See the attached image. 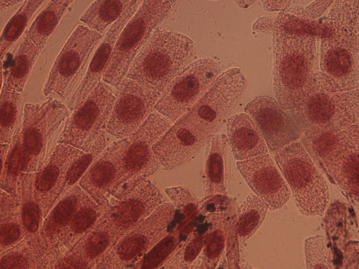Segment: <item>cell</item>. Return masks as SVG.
Returning a JSON list of instances; mask_svg holds the SVG:
<instances>
[{
	"label": "cell",
	"instance_id": "19",
	"mask_svg": "<svg viewBox=\"0 0 359 269\" xmlns=\"http://www.w3.org/2000/svg\"><path fill=\"white\" fill-rule=\"evenodd\" d=\"M143 1H133L121 16L109 28L95 49L86 73L75 92L68 101L70 110L82 102L102 80L116 39L128 20Z\"/></svg>",
	"mask_w": 359,
	"mask_h": 269
},
{
	"label": "cell",
	"instance_id": "34",
	"mask_svg": "<svg viewBox=\"0 0 359 269\" xmlns=\"http://www.w3.org/2000/svg\"><path fill=\"white\" fill-rule=\"evenodd\" d=\"M306 268H332L330 251L326 239L321 235L309 237L304 241Z\"/></svg>",
	"mask_w": 359,
	"mask_h": 269
},
{
	"label": "cell",
	"instance_id": "21",
	"mask_svg": "<svg viewBox=\"0 0 359 269\" xmlns=\"http://www.w3.org/2000/svg\"><path fill=\"white\" fill-rule=\"evenodd\" d=\"M358 125L341 131L302 136L301 141L315 165L325 172L327 166L344 151L359 147Z\"/></svg>",
	"mask_w": 359,
	"mask_h": 269
},
{
	"label": "cell",
	"instance_id": "3",
	"mask_svg": "<svg viewBox=\"0 0 359 269\" xmlns=\"http://www.w3.org/2000/svg\"><path fill=\"white\" fill-rule=\"evenodd\" d=\"M68 116L67 107L56 98L26 104L22 124L9 144L8 169L19 177L36 169L58 144Z\"/></svg>",
	"mask_w": 359,
	"mask_h": 269
},
{
	"label": "cell",
	"instance_id": "39",
	"mask_svg": "<svg viewBox=\"0 0 359 269\" xmlns=\"http://www.w3.org/2000/svg\"><path fill=\"white\" fill-rule=\"evenodd\" d=\"M23 1H16V0H1L0 1V11L1 12L5 11L11 7L19 4L22 2H24Z\"/></svg>",
	"mask_w": 359,
	"mask_h": 269
},
{
	"label": "cell",
	"instance_id": "37",
	"mask_svg": "<svg viewBox=\"0 0 359 269\" xmlns=\"http://www.w3.org/2000/svg\"><path fill=\"white\" fill-rule=\"evenodd\" d=\"M333 1H314L306 7L305 11L311 18L314 19L320 16Z\"/></svg>",
	"mask_w": 359,
	"mask_h": 269
},
{
	"label": "cell",
	"instance_id": "8",
	"mask_svg": "<svg viewBox=\"0 0 359 269\" xmlns=\"http://www.w3.org/2000/svg\"><path fill=\"white\" fill-rule=\"evenodd\" d=\"M103 37L82 24L77 26L53 64L44 86V95L68 101L85 76Z\"/></svg>",
	"mask_w": 359,
	"mask_h": 269
},
{
	"label": "cell",
	"instance_id": "23",
	"mask_svg": "<svg viewBox=\"0 0 359 269\" xmlns=\"http://www.w3.org/2000/svg\"><path fill=\"white\" fill-rule=\"evenodd\" d=\"M227 143L226 135L222 133L211 136L207 141L202 174L206 197L227 194L225 163Z\"/></svg>",
	"mask_w": 359,
	"mask_h": 269
},
{
	"label": "cell",
	"instance_id": "30",
	"mask_svg": "<svg viewBox=\"0 0 359 269\" xmlns=\"http://www.w3.org/2000/svg\"><path fill=\"white\" fill-rule=\"evenodd\" d=\"M0 101V142L10 144L23 121L22 94L1 91Z\"/></svg>",
	"mask_w": 359,
	"mask_h": 269
},
{
	"label": "cell",
	"instance_id": "28",
	"mask_svg": "<svg viewBox=\"0 0 359 269\" xmlns=\"http://www.w3.org/2000/svg\"><path fill=\"white\" fill-rule=\"evenodd\" d=\"M268 208L254 194H249L237 209L234 225L239 241L246 242L259 229L266 218Z\"/></svg>",
	"mask_w": 359,
	"mask_h": 269
},
{
	"label": "cell",
	"instance_id": "35",
	"mask_svg": "<svg viewBox=\"0 0 359 269\" xmlns=\"http://www.w3.org/2000/svg\"><path fill=\"white\" fill-rule=\"evenodd\" d=\"M116 239L107 223L104 227H100L92 232L84 244V252L87 258L93 260L101 256Z\"/></svg>",
	"mask_w": 359,
	"mask_h": 269
},
{
	"label": "cell",
	"instance_id": "33",
	"mask_svg": "<svg viewBox=\"0 0 359 269\" xmlns=\"http://www.w3.org/2000/svg\"><path fill=\"white\" fill-rule=\"evenodd\" d=\"M179 233H168L142 258L135 268H159L180 245Z\"/></svg>",
	"mask_w": 359,
	"mask_h": 269
},
{
	"label": "cell",
	"instance_id": "4",
	"mask_svg": "<svg viewBox=\"0 0 359 269\" xmlns=\"http://www.w3.org/2000/svg\"><path fill=\"white\" fill-rule=\"evenodd\" d=\"M195 55L194 43L188 36L157 29L134 57L126 77L161 95Z\"/></svg>",
	"mask_w": 359,
	"mask_h": 269
},
{
	"label": "cell",
	"instance_id": "18",
	"mask_svg": "<svg viewBox=\"0 0 359 269\" xmlns=\"http://www.w3.org/2000/svg\"><path fill=\"white\" fill-rule=\"evenodd\" d=\"M211 136L180 119L153 147L161 169L170 171L191 160Z\"/></svg>",
	"mask_w": 359,
	"mask_h": 269
},
{
	"label": "cell",
	"instance_id": "31",
	"mask_svg": "<svg viewBox=\"0 0 359 269\" xmlns=\"http://www.w3.org/2000/svg\"><path fill=\"white\" fill-rule=\"evenodd\" d=\"M206 233L203 234L200 230L191 233L159 268H195L194 263L204 246Z\"/></svg>",
	"mask_w": 359,
	"mask_h": 269
},
{
	"label": "cell",
	"instance_id": "13",
	"mask_svg": "<svg viewBox=\"0 0 359 269\" xmlns=\"http://www.w3.org/2000/svg\"><path fill=\"white\" fill-rule=\"evenodd\" d=\"M175 213L171 202L163 203L146 219L121 236L99 266L135 268L146 254L168 234Z\"/></svg>",
	"mask_w": 359,
	"mask_h": 269
},
{
	"label": "cell",
	"instance_id": "36",
	"mask_svg": "<svg viewBox=\"0 0 359 269\" xmlns=\"http://www.w3.org/2000/svg\"><path fill=\"white\" fill-rule=\"evenodd\" d=\"M165 193L175 209L186 216L189 217L197 206L196 198L193 193L184 186L166 188Z\"/></svg>",
	"mask_w": 359,
	"mask_h": 269
},
{
	"label": "cell",
	"instance_id": "7",
	"mask_svg": "<svg viewBox=\"0 0 359 269\" xmlns=\"http://www.w3.org/2000/svg\"><path fill=\"white\" fill-rule=\"evenodd\" d=\"M287 113L295 122L301 136L336 132L358 125V89L327 92L317 88Z\"/></svg>",
	"mask_w": 359,
	"mask_h": 269
},
{
	"label": "cell",
	"instance_id": "27",
	"mask_svg": "<svg viewBox=\"0 0 359 269\" xmlns=\"http://www.w3.org/2000/svg\"><path fill=\"white\" fill-rule=\"evenodd\" d=\"M131 0L95 1L79 18L82 25L104 36L132 4Z\"/></svg>",
	"mask_w": 359,
	"mask_h": 269
},
{
	"label": "cell",
	"instance_id": "14",
	"mask_svg": "<svg viewBox=\"0 0 359 269\" xmlns=\"http://www.w3.org/2000/svg\"><path fill=\"white\" fill-rule=\"evenodd\" d=\"M116 98L106 132L118 139L129 137L155 110L161 95L125 77L116 88Z\"/></svg>",
	"mask_w": 359,
	"mask_h": 269
},
{
	"label": "cell",
	"instance_id": "11",
	"mask_svg": "<svg viewBox=\"0 0 359 269\" xmlns=\"http://www.w3.org/2000/svg\"><path fill=\"white\" fill-rule=\"evenodd\" d=\"M117 91L102 80L67 118L58 143L89 150L106 128Z\"/></svg>",
	"mask_w": 359,
	"mask_h": 269
},
{
	"label": "cell",
	"instance_id": "17",
	"mask_svg": "<svg viewBox=\"0 0 359 269\" xmlns=\"http://www.w3.org/2000/svg\"><path fill=\"white\" fill-rule=\"evenodd\" d=\"M244 112L253 120L272 152L298 140L301 133L292 117L275 99L266 95L251 100Z\"/></svg>",
	"mask_w": 359,
	"mask_h": 269
},
{
	"label": "cell",
	"instance_id": "10",
	"mask_svg": "<svg viewBox=\"0 0 359 269\" xmlns=\"http://www.w3.org/2000/svg\"><path fill=\"white\" fill-rule=\"evenodd\" d=\"M247 86L242 70L229 68L221 74L212 86L180 119L212 136L234 112Z\"/></svg>",
	"mask_w": 359,
	"mask_h": 269
},
{
	"label": "cell",
	"instance_id": "12",
	"mask_svg": "<svg viewBox=\"0 0 359 269\" xmlns=\"http://www.w3.org/2000/svg\"><path fill=\"white\" fill-rule=\"evenodd\" d=\"M221 68L212 58L189 64L171 82L156 104L155 110L175 123L195 105L221 75Z\"/></svg>",
	"mask_w": 359,
	"mask_h": 269
},
{
	"label": "cell",
	"instance_id": "24",
	"mask_svg": "<svg viewBox=\"0 0 359 269\" xmlns=\"http://www.w3.org/2000/svg\"><path fill=\"white\" fill-rule=\"evenodd\" d=\"M41 51L26 36L17 46L11 64L1 70V91L22 94L32 68Z\"/></svg>",
	"mask_w": 359,
	"mask_h": 269
},
{
	"label": "cell",
	"instance_id": "22",
	"mask_svg": "<svg viewBox=\"0 0 359 269\" xmlns=\"http://www.w3.org/2000/svg\"><path fill=\"white\" fill-rule=\"evenodd\" d=\"M227 140L236 161L268 153L261 133L246 113L231 115L227 120Z\"/></svg>",
	"mask_w": 359,
	"mask_h": 269
},
{
	"label": "cell",
	"instance_id": "1",
	"mask_svg": "<svg viewBox=\"0 0 359 269\" xmlns=\"http://www.w3.org/2000/svg\"><path fill=\"white\" fill-rule=\"evenodd\" d=\"M321 35L320 89L327 92L358 88V1L333 2Z\"/></svg>",
	"mask_w": 359,
	"mask_h": 269
},
{
	"label": "cell",
	"instance_id": "26",
	"mask_svg": "<svg viewBox=\"0 0 359 269\" xmlns=\"http://www.w3.org/2000/svg\"><path fill=\"white\" fill-rule=\"evenodd\" d=\"M73 1H49L26 31L28 38L42 51Z\"/></svg>",
	"mask_w": 359,
	"mask_h": 269
},
{
	"label": "cell",
	"instance_id": "20",
	"mask_svg": "<svg viewBox=\"0 0 359 269\" xmlns=\"http://www.w3.org/2000/svg\"><path fill=\"white\" fill-rule=\"evenodd\" d=\"M129 142V138H126L113 142L82 177L81 184L96 198L105 199L112 193L119 178L122 158Z\"/></svg>",
	"mask_w": 359,
	"mask_h": 269
},
{
	"label": "cell",
	"instance_id": "29",
	"mask_svg": "<svg viewBox=\"0 0 359 269\" xmlns=\"http://www.w3.org/2000/svg\"><path fill=\"white\" fill-rule=\"evenodd\" d=\"M49 1H25L24 4L9 20L4 27L0 40L1 60L19 39L27 28L34 15Z\"/></svg>",
	"mask_w": 359,
	"mask_h": 269
},
{
	"label": "cell",
	"instance_id": "16",
	"mask_svg": "<svg viewBox=\"0 0 359 269\" xmlns=\"http://www.w3.org/2000/svg\"><path fill=\"white\" fill-rule=\"evenodd\" d=\"M164 202L161 190L150 179L139 182L117 198L107 219V224L116 241L146 219Z\"/></svg>",
	"mask_w": 359,
	"mask_h": 269
},
{
	"label": "cell",
	"instance_id": "25",
	"mask_svg": "<svg viewBox=\"0 0 359 269\" xmlns=\"http://www.w3.org/2000/svg\"><path fill=\"white\" fill-rule=\"evenodd\" d=\"M325 172L353 202L358 204V147L343 152L327 166Z\"/></svg>",
	"mask_w": 359,
	"mask_h": 269
},
{
	"label": "cell",
	"instance_id": "15",
	"mask_svg": "<svg viewBox=\"0 0 359 269\" xmlns=\"http://www.w3.org/2000/svg\"><path fill=\"white\" fill-rule=\"evenodd\" d=\"M237 168L254 194L269 209L276 210L288 201L290 188L274 160L268 154L237 161Z\"/></svg>",
	"mask_w": 359,
	"mask_h": 269
},
{
	"label": "cell",
	"instance_id": "38",
	"mask_svg": "<svg viewBox=\"0 0 359 269\" xmlns=\"http://www.w3.org/2000/svg\"><path fill=\"white\" fill-rule=\"evenodd\" d=\"M263 7L265 10L274 11L282 10L288 7L290 1H262Z\"/></svg>",
	"mask_w": 359,
	"mask_h": 269
},
{
	"label": "cell",
	"instance_id": "9",
	"mask_svg": "<svg viewBox=\"0 0 359 269\" xmlns=\"http://www.w3.org/2000/svg\"><path fill=\"white\" fill-rule=\"evenodd\" d=\"M172 123L155 111L129 138L119 178L112 194L119 198L161 169L153 147Z\"/></svg>",
	"mask_w": 359,
	"mask_h": 269
},
{
	"label": "cell",
	"instance_id": "6",
	"mask_svg": "<svg viewBox=\"0 0 359 269\" xmlns=\"http://www.w3.org/2000/svg\"><path fill=\"white\" fill-rule=\"evenodd\" d=\"M274 158L301 213L322 215L329 201L328 186L301 140L276 151Z\"/></svg>",
	"mask_w": 359,
	"mask_h": 269
},
{
	"label": "cell",
	"instance_id": "2",
	"mask_svg": "<svg viewBox=\"0 0 359 269\" xmlns=\"http://www.w3.org/2000/svg\"><path fill=\"white\" fill-rule=\"evenodd\" d=\"M272 73L275 100L287 113L299 106L316 88L314 71L316 32L300 30L274 19Z\"/></svg>",
	"mask_w": 359,
	"mask_h": 269
},
{
	"label": "cell",
	"instance_id": "32",
	"mask_svg": "<svg viewBox=\"0 0 359 269\" xmlns=\"http://www.w3.org/2000/svg\"><path fill=\"white\" fill-rule=\"evenodd\" d=\"M225 217L217 222L214 229L206 233L205 244L198 258V268H214L218 263L225 244Z\"/></svg>",
	"mask_w": 359,
	"mask_h": 269
},
{
	"label": "cell",
	"instance_id": "5",
	"mask_svg": "<svg viewBox=\"0 0 359 269\" xmlns=\"http://www.w3.org/2000/svg\"><path fill=\"white\" fill-rule=\"evenodd\" d=\"M177 1H143L119 33L102 80L116 89L133 60L154 31L175 8Z\"/></svg>",
	"mask_w": 359,
	"mask_h": 269
}]
</instances>
